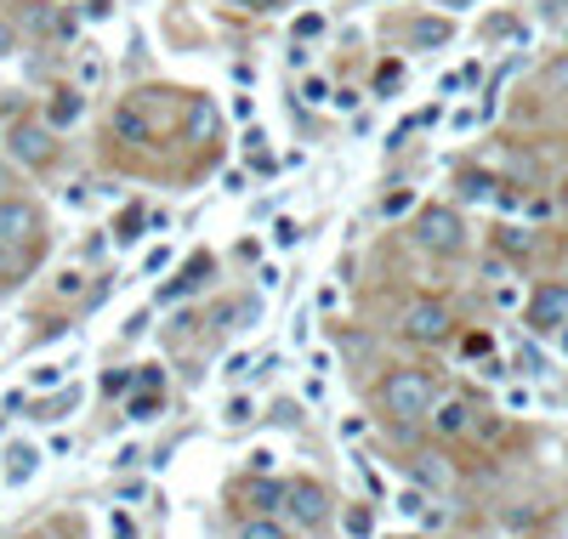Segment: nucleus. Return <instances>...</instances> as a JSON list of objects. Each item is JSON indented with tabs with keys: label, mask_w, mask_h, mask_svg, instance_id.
Listing matches in <instances>:
<instances>
[{
	"label": "nucleus",
	"mask_w": 568,
	"mask_h": 539,
	"mask_svg": "<svg viewBox=\"0 0 568 539\" xmlns=\"http://www.w3.org/2000/svg\"><path fill=\"white\" fill-rule=\"evenodd\" d=\"M227 7H240V12H250V18H261V12H274L279 0H227Z\"/></svg>",
	"instance_id": "obj_17"
},
{
	"label": "nucleus",
	"mask_w": 568,
	"mask_h": 539,
	"mask_svg": "<svg viewBox=\"0 0 568 539\" xmlns=\"http://www.w3.org/2000/svg\"><path fill=\"white\" fill-rule=\"evenodd\" d=\"M557 205H563V216H568V177L557 182Z\"/></svg>",
	"instance_id": "obj_26"
},
{
	"label": "nucleus",
	"mask_w": 568,
	"mask_h": 539,
	"mask_svg": "<svg viewBox=\"0 0 568 539\" xmlns=\"http://www.w3.org/2000/svg\"><path fill=\"white\" fill-rule=\"evenodd\" d=\"M302 97H308V103L319 109V103H324V97H330V86H324V80H308V91H302Z\"/></svg>",
	"instance_id": "obj_25"
},
{
	"label": "nucleus",
	"mask_w": 568,
	"mask_h": 539,
	"mask_svg": "<svg viewBox=\"0 0 568 539\" xmlns=\"http://www.w3.org/2000/svg\"><path fill=\"white\" fill-rule=\"evenodd\" d=\"M80 114H86V97H80V91H57L52 103H46V125H52V131H63V125H75Z\"/></svg>",
	"instance_id": "obj_9"
},
{
	"label": "nucleus",
	"mask_w": 568,
	"mask_h": 539,
	"mask_svg": "<svg viewBox=\"0 0 568 539\" xmlns=\"http://www.w3.org/2000/svg\"><path fill=\"white\" fill-rule=\"evenodd\" d=\"M415 245L432 250V256H455V250L466 245V222H460V211H449V205H426V211L415 216Z\"/></svg>",
	"instance_id": "obj_2"
},
{
	"label": "nucleus",
	"mask_w": 568,
	"mask_h": 539,
	"mask_svg": "<svg viewBox=\"0 0 568 539\" xmlns=\"http://www.w3.org/2000/svg\"><path fill=\"white\" fill-rule=\"evenodd\" d=\"M398 75H404V69H398V63H381V75H376V86H381V91H392V86H398Z\"/></svg>",
	"instance_id": "obj_23"
},
{
	"label": "nucleus",
	"mask_w": 568,
	"mask_h": 539,
	"mask_svg": "<svg viewBox=\"0 0 568 539\" xmlns=\"http://www.w3.org/2000/svg\"><path fill=\"white\" fill-rule=\"evenodd\" d=\"M114 131H120L125 143H148V120H143L137 109H120V114H114Z\"/></svg>",
	"instance_id": "obj_12"
},
{
	"label": "nucleus",
	"mask_w": 568,
	"mask_h": 539,
	"mask_svg": "<svg viewBox=\"0 0 568 539\" xmlns=\"http://www.w3.org/2000/svg\"><path fill=\"white\" fill-rule=\"evenodd\" d=\"M0 267H7V245H0Z\"/></svg>",
	"instance_id": "obj_27"
},
{
	"label": "nucleus",
	"mask_w": 568,
	"mask_h": 539,
	"mask_svg": "<svg viewBox=\"0 0 568 539\" xmlns=\"http://www.w3.org/2000/svg\"><path fill=\"white\" fill-rule=\"evenodd\" d=\"M528 329L534 335H552V329H568V284H541L528 301Z\"/></svg>",
	"instance_id": "obj_5"
},
{
	"label": "nucleus",
	"mask_w": 568,
	"mask_h": 539,
	"mask_svg": "<svg viewBox=\"0 0 568 539\" xmlns=\"http://www.w3.org/2000/svg\"><path fill=\"white\" fill-rule=\"evenodd\" d=\"M319 29H324V18H319V12H308L302 23H296V35H302V41H308V35H319Z\"/></svg>",
	"instance_id": "obj_24"
},
{
	"label": "nucleus",
	"mask_w": 568,
	"mask_h": 539,
	"mask_svg": "<svg viewBox=\"0 0 568 539\" xmlns=\"http://www.w3.org/2000/svg\"><path fill=\"white\" fill-rule=\"evenodd\" d=\"M216 103L211 97H188V120H182V131H188V143H211L216 137Z\"/></svg>",
	"instance_id": "obj_8"
},
{
	"label": "nucleus",
	"mask_w": 568,
	"mask_h": 539,
	"mask_svg": "<svg viewBox=\"0 0 568 539\" xmlns=\"http://www.w3.org/2000/svg\"><path fill=\"white\" fill-rule=\"evenodd\" d=\"M449 329H455V318H449L444 301H415V307L404 313V335H410V341H421V347L449 341Z\"/></svg>",
	"instance_id": "obj_4"
},
{
	"label": "nucleus",
	"mask_w": 568,
	"mask_h": 539,
	"mask_svg": "<svg viewBox=\"0 0 568 539\" xmlns=\"http://www.w3.org/2000/svg\"><path fill=\"white\" fill-rule=\"evenodd\" d=\"M432 426H438L444 437H460L466 426H472V403H460V397L438 403V415H432Z\"/></svg>",
	"instance_id": "obj_10"
},
{
	"label": "nucleus",
	"mask_w": 568,
	"mask_h": 539,
	"mask_svg": "<svg viewBox=\"0 0 568 539\" xmlns=\"http://www.w3.org/2000/svg\"><path fill=\"white\" fill-rule=\"evenodd\" d=\"M381 403L392 420H426L432 415V381L421 375V369H392V375L381 381Z\"/></svg>",
	"instance_id": "obj_1"
},
{
	"label": "nucleus",
	"mask_w": 568,
	"mask_h": 539,
	"mask_svg": "<svg viewBox=\"0 0 568 539\" xmlns=\"http://www.w3.org/2000/svg\"><path fill=\"white\" fill-rule=\"evenodd\" d=\"M285 512H290L296 528H319L324 512H330V494H324L319 483H290V489H285Z\"/></svg>",
	"instance_id": "obj_7"
},
{
	"label": "nucleus",
	"mask_w": 568,
	"mask_h": 539,
	"mask_svg": "<svg viewBox=\"0 0 568 539\" xmlns=\"http://www.w3.org/2000/svg\"><path fill=\"white\" fill-rule=\"evenodd\" d=\"M546 80H552V91H563V97H568V57H563V63H552V75H546Z\"/></svg>",
	"instance_id": "obj_21"
},
{
	"label": "nucleus",
	"mask_w": 568,
	"mask_h": 539,
	"mask_svg": "<svg viewBox=\"0 0 568 539\" xmlns=\"http://www.w3.org/2000/svg\"><path fill=\"white\" fill-rule=\"evenodd\" d=\"M489 188H494V182H489L483 171H466V177H460V193H466V199H489Z\"/></svg>",
	"instance_id": "obj_14"
},
{
	"label": "nucleus",
	"mask_w": 568,
	"mask_h": 539,
	"mask_svg": "<svg viewBox=\"0 0 568 539\" xmlns=\"http://www.w3.org/2000/svg\"><path fill=\"white\" fill-rule=\"evenodd\" d=\"M227 420L245 426V420H250V397H233V403H227Z\"/></svg>",
	"instance_id": "obj_19"
},
{
	"label": "nucleus",
	"mask_w": 568,
	"mask_h": 539,
	"mask_svg": "<svg viewBox=\"0 0 568 539\" xmlns=\"http://www.w3.org/2000/svg\"><path fill=\"white\" fill-rule=\"evenodd\" d=\"M12 52H18V29L0 18V57H12Z\"/></svg>",
	"instance_id": "obj_18"
},
{
	"label": "nucleus",
	"mask_w": 568,
	"mask_h": 539,
	"mask_svg": "<svg viewBox=\"0 0 568 539\" xmlns=\"http://www.w3.org/2000/svg\"><path fill=\"white\" fill-rule=\"evenodd\" d=\"M370 528H376V523H370V512H347V534H358V539H364Z\"/></svg>",
	"instance_id": "obj_20"
},
{
	"label": "nucleus",
	"mask_w": 568,
	"mask_h": 539,
	"mask_svg": "<svg viewBox=\"0 0 568 539\" xmlns=\"http://www.w3.org/2000/svg\"><path fill=\"white\" fill-rule=\"evenodd\" d=\"M250 505H256V512H267V505H285V489L261 483V489H250Z\"/></svg>",
	"instance_id": "obj_15"
},
{
	"label": "nucleus",
	"mask_w": 568,
	"mask_h": 539,
	"mask_svg": "<svg viewBox=\"0 0 568 539\" xmlns=\"http://www.w3.org/2000/svg\"><path fill=\"white\" fill-rule=\"evenodd\" d=\"M12 460H18V465H12V483H23V478H29V471H35V449H18Z\"/></svg>",
	"instance_id": "obj_16"
},
{
	"label": "nucleus",
	"mask_w": 568,
	"mask_h": 539,
	"mask_svg": "<svg viewBox=\"0 0 568 539\" xmlns=\"http://www.w3.org/2000/svg\"><path fill=\"white\" fill-rule=\"evenodd\" d=\"M7 154H12L18 165H29V171H41V165H52V154H57V143H52V125H46V120H18V125L7 131Z\"/></svg>",
	"instance_id": "obj_3"
},
{
	"label": "nucleus",
	"mask_w": 568,
	"mask_h": 539,
	"mask_svg": "<svg viewBox=\"0 0 568 539\" xmlns=\"http://www.w3.org/2000/svg\"><path fill=\"white\" fill-rule=\"evenodd\" d=\"M109 12H114V0H86V18H91V23H103Z\"/></svg>",
	"instance_id": "obj_22"
},
{
	"label": "nucleus",
	"mask_w": 568,
	"mask_h": 539,
	"mask_svg": "<svg viewBox=\"0 0 568 539\" xmlns=\"http://www.w3.org/2000/svg\"><path fill=\"white\" fill-rule=\"evenodd\" d=\"M410 41H415V46H444V41H449V23H444V18H421V23L410 29Z\"/></svg>",
	"instance_id": "obj_11"
},
{
	"label": "nucleus",
	"mask_w": 568,
	"mask_h": 539,
	"mask_svg": "<svg viewBox=\"0 0 568 539\" xmlns=\"http://www.w3.org/2000/svg\"><path fill=\"white\" fill-rule=\"evenodd\" d=\"M41 211L29 199H0V245H35Z\"/></svg>",
	"instance_id": "obj_6"
},
{
	"label": "nucleus",
	"mask_w": 568,
	"mask_h": 539,
	"mask_svg": "<svg viewBox=\"0 0 568 539\" xmlns=\"http://www.w3.org/2000/svg\"><path fill=\"white\" fill-rule=\"evenodd\" d=\"M240 539H285V528H279V523H267V517H256V523H245V528H240Z\"/></svg>",
	"instance_id": "obj_13"
}]
</instances>
